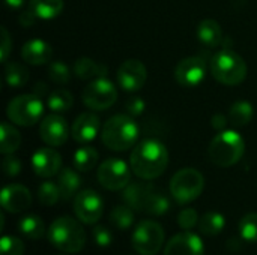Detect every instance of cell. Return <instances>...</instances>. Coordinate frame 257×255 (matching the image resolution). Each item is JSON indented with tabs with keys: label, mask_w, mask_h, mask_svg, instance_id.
Returning <instances> with one entry per match:
<instances>
[{
	"label": "cell",
	"mask_w": 257,
	"mask_h": 255,
	"mask_svg": "<svg viewBox=\"0 0 257 255\" xmlns=\"http://www.w3.org/2000/svg\"><path fill=\"white\" fill-rule=\"evenodd\" d=\"M169 164L167 147L158 140H145L139 143L130 156L133 173L143 180H154L160 177Z\"/></svg>",
	"instance_id": "cell-1"
},
{
	"label": "cell",
	"mask_w": 257,
	"mask_h": 255,
	"mask_svg": "<svg viewBox=\"0 0 257 255\" xmlns=\"http://www.w3.org/2000/svg\"><path fill=\"white\" fill-rule=\"evenodd\" d=\"M47 237L56 249L66 254L80 252L86 243V233L83 225L71 216H60L54 219L48 228Z\"/></svg>",
	"instance_id": "cell-2"
},
{
	"label": "cell",
	"mask_w": 257,
	"mask_h": 255,
	"mask_svg": "<svg viewBox=\"0 0 257 255\" xmlns=\"http://www.w3.org/2000/svg\"><path fill=\"white\" fill-rule=\"evenodd\" d=\"M139 138L137 123L125 114H116L110 117L101 132V140L104 146L114 152H123L131 149Z\"/></svg>",
	"instance_id": "cell-3"
},
{
	"label": "cell",
	"mask_w": 257,
	"mask_h": 255,
	"mask_svg": "<svg viewBox=\"0 0 257 255\" xmlns=\"http://www.w3.org/2000/svg\"><path fill=\"white\" fill-rule=\"evenodd\" d=\"M244 138L232 129L220 131L208 147V156L212 164L227 168L235 165L244 155Z\"/></svg>",
	"instance_id": "cell-4"
},
{
	"label": "cell",
	"mask_w": 257,
	"mask_h": 255,
	"mask_svg": "<svg viewBox=\"0 0 257 255\" xmlns=\"http://www.w3.org/2000/svg\"><path fill=\"white\" fill-rule=\"evenodd\" d=\"M211 74L221 84L236 86L245 80L247 65L244 59L233 50L223 48L217 51L211 60Z\"/></svg>",
	"instance_id": "cell-5"
},
{
	"label": "cell",
	"mask_w": 257,
	"mask_h": 255,
	"mask_svg": "<svg viewBox=\"0 0 257 255\" xmlns=\"http://www.w3.org/2000/svg\"><path fill=\"white\" fill-rule=\"evenodd\" d=\"M205 189V177L196 168H182L170 180V194L179 204H188L200 197Z\"/></svg>",
	"instance_id": "cell-6"
},
{
	"label": "cell",
	"mask_w": 257,
	"mask_h": 255,
	"mask_svg": "<svg viewBox=\"0 0 257 255\" xmlns=\"http://www.w3.org/2000/svg\"><path fill=\"white\" fill-rule=\"evenodd\" d=\"M44 113V104L38 95H20L14 98L6 108L8 119L18 126H32L39 122Z\"/></svg>",
	"instance_id": "cell-7"
},
{
	"label": "cell",
	"mask_w": 257,
	"mask_h": 255,
	"mask_svg": "<svg viewBox=\"0 0 257 255\" xmlns=\"http://www.w3.org/2000/svg\"><path fill=\"white\" fill-rule=\"evenodd\" d=\"M131 242L137 254H158L164 243V230L155 221H142L134 228Z\"/></svg>",
	"instance_id": "cell-8"
},
{
	"label": "cell",
	"mask_w": 257,
	"mask_h": 255,
	"mask_svg": "<svg viewBox=\"0 0 257 255\" xmlns=\"http://www.w3.org/2000/svg\"><path fill=\"white\" fill-rule=\"evenodd\" d=\"M81 98H83V104L87 108L104 111L111 105H114V102L117 101V89L111 81L99 77L90 81L84 87Z\"/></svg>",
	"instance_id": "cell-9"
},
{
	"label": "cell",
	"mask_w": 257,
	"mask_h": 255,
	"mask_svg": "<svg viewBox=\"0 0 257 255\" xmlns=\"http://www.w3.org/2000/svg\"><path fill=\"white\" fill-rule=\"evenodd\" d=\"M96 176L102 188L108 191H120L131 182V168L122 159L110 158L98 167Z\"/></svg>",
	"instance_id": "cell-10"
},
{
	"label": "cell",
	"mask_w": 257,
	"mask_h": 255,
	"mask_svg": "<svg viewBox=\"0 0 257 255\" xmlns=\"http://www.w3.org/2000/svg\"><path fill=\"white\" fill-rule=\"evenodd\" d=\"M74 212L80 222L96 224L104 213V201L92 189H83L74 197Z\"/></svg>",
	"instance_id": "cell-11"
},
{
	"label": "cell",
	"mask_w": 257,
	"mask_h": 255,
	"mask_svg": "<svg viewBox=\"0 0 257 255\" xmlns=\"http://www.w3.org/2000/svg\"><path fill=\"white\" fill-rule=\"evenodd\" d=\"M176 81L184 87H197L206 78V63L202 57L191 56L182 59L175 69Z\"/></svg>",
	"instance_id": "cell-12"
},
{
	"label": "cell",
	"mask_w": 257,
	"mask_h": 255,
	"mask_svg": "<svg viewBox=\"0 0 257 255\" xmlns=\"http://www.w3.org/2000/svg\"><path fill=\"white\" fill-rule=\"evenodd\" d=\"M146 78H148V69L137 59L125 60L117 69V83L126 92L140 90L145 86Z\"/></svg>",
	"instance_id": "cell-13"
},
{
	"label": "cell",
	"mask_w": 257,
	"mask_h": 255,
	"mask_svg": "<svg viewBox=\"0 0 257 255\" xmlns=\"http://www.w3.org/2000/svg\"><path fill=\"white\" fill-rule=\"evenodd\" d=\"M39 135L42 141L51 147H59L66 143L69 137V126L65 117L59 114H50L44 117L39 126Z\"/></svg>",
	"instance_id": "cell-14"
},
{
	"label": "cell",
	"mask_w": 257,
	"mask_h": 255,
	"mask_svg": "<svg viewBox=\"0 0 257 255\" xmlns=\"http://www.w3.org/2000/svg\"><path fill=\"white\" fill-rule=\"evenodd\" d=\"M2 207L9 213H21L32 206V194L24 185H6L0 194Z\"/></svg>",
	"instance_id": "cell-15"
},
{
	"label": "cell",
	"mask_w": 257,
	"mask_h": 255,
	"mask_svg": "<svg viewBox=\"0 0 257 255\" xmlns=\"http://www.w3.org/2000/svg\"><path fill=\"white\" fill-rule=\"evenodd\" d=\"M205 245L200 236L185 231L175 234L166 245L164 255H203Z\"/></svg>",
	"instance_id": "cell-16"
},
{
	"label": "cell",
	"mask_w": 257,
	"mask_h": 255,
	"mask_svg": "<svg viewBox=\"0 0 257 255\" xmlns=\"http://www.w3.org/2000/svg\"><path fill=\"white\" fill-rule=\"evenodd\" d=\"M60 167L62 156L50 147H42L32 156V168L39 177H53L60 173Z\"/></svg>",
	"instance_id": "cell-17"
},
{
	"label": "cell",
	"mask_w": 257,
	"mask_h": 255,
	"mask_svg": "<svg viewBox=\"0 0 257 255\" xmlns=\"http://www.w3.org/2000/svg\"><path fill=\"white\" fill-rule=\"evenodd\" d=\"M99 131V119L93 113H83L80 114L71 129L72 138L80 144H87L93 141Z\"/></svg>",
	"instance_id": "cell-18"
},
{
	"label": "cell",
	"mask_w": 257,
	"mask_h": 255,
	"mask_svg": "<svg viewBox=\"0 0 257 255\" xmlns=\"http://www.w3.org/2000/svg\"><path fill=\"white\" fill-rule=\"evenodd\" d=\"M53 54L51 45L44 39H30L21 48V57L29 65H45Z\"/></svg>",
	"instance_id": "cell-19"
},
{
	"label": "cell",
	"mask_w": 257,
	"mask_h": 255,
	"mask_svg": "<svg viewBox=\"0 0 257 255\" xmlns=\"http://www.w3.org/2000/svg\"><path fill=\"white\" fill-rule=\"evenodd\" d=\"M152 194H154V186L151 183L136 182V183H130L123 189L122 197H123V201L126 206H130L131 209H134L137 212H143L145 206Z\"/></svg>",
	"instance_id": "cell-20"
},
{
	"label": "cell",
	"mask_w": 257,
	"mask_h": 255,
	"mask_svg": "<svg viewBox=\"0 0 257 255\" xmlns=\"http://www.w3.org/2000/svg\"><path fill=\"white\" fill-rule=\"evenodd\" d=\"M57 185L62 194L63 200H71L72 197H75L80 192V186H81V179L78 176V173L72 168H63L59 173L57 177Z\"/></svg>",
	"instance_id": "cell-21"
},
{
	"label": "cell",
	"mask_w": 257,
	"mask_h": 255,
	"mask_svg": "<svg viewBox=\"0 0 257 255\" xmlns=\"http://www.w3.org/2000/svg\"><path fill=\"white\" fill-rule=\"evenodd\" d=\"M197 38L205 47L214 48V47L220 45L223 41L221 26L215 20H203L197 26Z\"/></svg>",
	"instance_id": "cell-22"
},
{
	"label": "cell",
	"mask_w": 257,
	"mask_h": 255,
	"mask_svg": "<svg viewBox=\"0 0 257 255\" xmlns=\"http://www.w3.org/2000/svg\"><path fill=\"white\" fill-rule=\"evenodd\" d=\"M107 68L102 63H98L89 57H80L74 63V74L80 80H90V78H99L105 75Z\"/></svg>",
	"instance_id": "cell-23"
},
{
	"label": "cell",
	"mask_w": 257,
	"mask_h": 255,
	"mask_svg": "<svg viewBox=\"0 0 257 255\" xmlns=\"http://www.w3.org/2000/svg\"><path fill=\"white\" fill-rule=\"evenodd\" d=\"M29 9L41 20H53L63 11V0H30Z\"/></svg>",
	"instance_id": "cell-24"
},
{
	"label": "cell",
	"mask_w": 257,
	"mask_h": 255,
	"mask_svg": "<svg viewBox=\"0 0 257 255\" xmlns=\"http://www.w3.org/2000/svg\"><path fill=\"white\" fill-rule=\"evenodd\" d=\"M20 233L30 240H39L45 234V224L38 215H26L18 224Z\"/></svg>",
	"instance_id": "cell-25"
},
{
	"label": "cell",
	"mask_w": 257,
	"mask_h": 255,
	"mask_svg": "<svg viewBox=\"0 0 257 255\" xmlns=\"http://www.w3.org/2000/svg\"><path fill=\"white\" fill-rule=\"evenodd\" d=\"M21 144V134L8 122L0 125V152L3 155H11L18 150Z\"/></svg>",
	"instance_id": "cell-26"
},
{
	"label": "cell",
	"mask_w": 257,
	"mask_h": 255,
	"mask_svg": "<svg viewBox=\"0 0 257 255\" xmlns=\"http://www.w3.org/2000/svg\"><path fill=\"white\" fill-rule=\"evenodd\" d=\"M224 225H226L224 216L220 212H214V210L205 213L199 221V230L206 237L218 236L223 231Z\"/></svg>",
	"instance_id": "cell-27"
},
{
	"label": "cell",
	"mask_w": 257,
	"mask_h": 255,
	"mask_svg": "<svg viewBox=\"0 0 257 255\" xmlns=\"http://www.w3.org/2000/svg\"><path fill=\"white\" fill-rule=\"evenodd\" d=\"M253 114H254V111H253V105L250 102L236 101L229 110V123L236 128L245 126L251 122Z\"/></svg>",
	"instance_id": "cell-28"
},
{
	"label": "cell",
	"mask_w": 257,
	"mask_h": 255,
	"mask_svg": "<svg viewBox=\"0 0 257 255\" xmlns=\"http://www.w3.org/2000/svg\"><path fill=\"white\" fill-rule=\"evenodd\" d=\"M5 80L8 86L14 89L23 87L29 81V71L24 65L18 62H9L5 66Z\"/></svg>",
	"instance_id": "cell-29"
},
{
	"label": "cell",
	"mask_w": 257,
	"mask_h": 255,
	"mask_svg": "<svg viewBox=\"0 0 257 255\" xmlns=\"http://www.w3.org/2000/svg\"><path fill=\"white\" fill-rule=\"evenodd\" d=\"M98 162V152L92 146H83L74 153V168L78 171H90Z\"/></svg>",
	"instance_id": "cell-30"
},
{
	"label": "cell",
	"mask_w": 257,
	"mask_h": 255,
	"mask_svg": "<svg viewBox=\"0 0 257 255\" xmlns=\"http://www.w3.org/2000/svg\"><path fill=\"white\" fill-rule=\"evenodd\" d=\"M48 108L54 113H66L74 104L72 95L66 89H56L48 95Z\"/></svg>",
	"instance_id": "cell-31"
},
{
	"label": "cell",
	"mask_w": 257,
	"mask_h": 255,
	"mask_svg": "<svg viewBox=\"0 0 257 255\" xmlns=\"http://www.w3.org/2000/svg\"><path fill=\"white\" fill-rule=\"evenodd\" d=\"M134 209L130 206H116L110 212V222L119 230H128L134 224Z\"/></svg>",
	"instance_id": "cell-32"
},
{
	"label": "cell",
	"mask_w": 257,
	"mask_h": 255,
	"mask_svg": "<svg viewBox=\"0 0 257 255\" xmlns=\"http://www.w3.org/2000/svg\"><path fill=\"white\" fill-rule=\"evenodd\" d=\"M170 209V201L169 198L161 194V192H155L149 197L146 206H145V213L151 215V216H163L166 215V212Z\"/></svg>",
	"instance_id": "cell-33"
},
{
	"label": "cell",
	"mask_w": 257,
	"mask_h": 255,
	"mask_svg": "<svg viewBox=\"0 0 257 255\" xmlns=\"http://www.w3.org/2000/svg\"><path fill=\"white\" fill-rule=\"evenodd\" d=\"M62 198L59 185L54 182H44L38 189V200L42 206H54Z\"/></svg>",
	"instance_id": "cell-34"
},
{
	"label": "cell",
	"mask_w": 257,
	"mask_h": 255,
	"mask_svg": "<svg viewBox=\"0 0 257 255\" xmlns=\"http://www.w3.org/2000/svg\"><path fill=\"white\" fill-rule=\"evenodd\" d=\"M47 74L54 84H66L71 80V69L62 60L51 62L47 68Z\"/></svg>",
	"instance_id": "cell-35"
},
{
	"label": "cell",
	"mask_w": 257,
	"mask_h": 255,
	"mask_svg": "<svg viewBox=\"0 0 257 255\" xmlns=\"http://www.w3.org/2000/svg\"><path fill=\"white\" fill-rule=\"evenodd\" d=\"M239 236L247 242H257V213H247L238 225Z\"/></svg>",
	"instance_id": "cell-36"
},
{
	"label": "cell",
	"mask_w": 257,
	"mask_h": 255,
	"mask_svg": "<svg viewBox=\"0 0 257 255\" xmlns=\"http://www.w3.org/2000/svg\"><path fill=\"white\" fill-rule=\"evenodd\" d=\"M2 255H24V243L14 236H3L0 240Z\"/></svg>",
	"instance_id": "cell-37"
},
{
	"label": "cell",
	"mask_w": 257,
	"mask_h": 255,
	"mask_svg": "<svg viewBox=\"0 0 257 255\" xmlns=\"http://www.w3.org/2000/svg\"><path fill=\"white\" fill-rule=\"evenodd\" d=\"M199 215L194 209H184L179 215H178V225L181 228H184L185 231H190L191 228H194L196 225H199Z\"/></svg>",
	"instance_id": "cell-38"
},
{
	"label": "cell",
	"mask_w": 257,
	"mask_h": 255,
	"mask_svg": "<svg viewBox=\"0 0 257 255\" xmlns=\"http://www.w3.org/2000/svg\"><path fill=\"white\" fill-rule=\"evenodd\" d=\"M92 236H93V242L99 246V248H108L113 242V234L111 231L104 227V225H96L92 230Z\"/></svg>",
	"instance_id": "cell-39"
},
{
	"label": "cell",
	"mask_w": 257,
	"mask_h": 255,
	"mask_svg": "<svg viewBox=\"0 0 257 255\" xmlns=\"http://www.w3.org/2000/svg\"><path fill=\"white\" fill-rule=\"evenodd\" d=\"M2 168H3V173L6 177H15L21 171V162L18 158L12 156V153L5 155L3 162H2Z\"/></svg>",
	"instance_id": "cell-40"
},
{
	"label": "cell",
	"mask_w": 257,
	"mask_h": 255,
	"mask_svg": "<svg viewBox=\"0 0 257 255\" xmlns=\"http://www.w3.org/2000/svg\"><path fill=\"white\" fill-rule=\"evenodd\" d=\"M145 101L140 98V96H134V98H130L125 104V108L126 111L131 114V116H140L143 111H145Z\"/></svg>",
	"instance_id": "cell-41"
},
{
	"label": "cell",
	"mask_w": 257,
	"mask_h": 255,
	"mask_svg": "<svg viewBox=\"0 0 257 255\" xmlns=\"http://www.w3.org/2000/svg\"><path fill=\"white\" fill-rule=\"evenodd\" d=\"M12 50V42H11V36L8 33V30L5 27H2V62L8 60V56Z\"/></svg>",
	"instance_id": "cell-42"
},
{
	"label": "cell",
	"mask_w": 257,
	"mask_h": 255,
	"mask_svg": "<svg viewBox=\"0 0 257 255\" xmlns=\"http://www.w3.org/2000/svg\"><path fill=\"white\" fill-rule=\"evenodd\" d=\"M35 20H36V15H35L30 9L21 12L20 17H18V21H20V24H21L23 27H30V26L35 23Z\"/></svg>",
	"instance_id": "cell-43"
},
{
	"label": "cell",
	"mask_w": 257,
	"mask_h": 255,
	"mask_svg": "<svg viewBox=\"0 0 257 255\" xmlns=\"http://www.w3.org/2000/svg\"><path fill=\"white\" fill-rule=\"evenodd\" d=\"M227 117L226 116H223L221 113H218V114H215L214 117H212V126L215 128V129H218V131H224V128H226V125H227Z\"/></svg>",
	"instance_id": "cell-44"
},
{
	"label": "cell",
	"mask_w": 257,
	"mask_h": 255,
	"mask_svg": "<svg viewBox=\"0 0 257 255\" xmlns=\"http://www.w3.org/2000/svg\"><path fill=\"white\" fill-rule=\"evenodd\" d=\"M33 92H35V95H38V96L41 98V96L47 95V87H45V84L41 81V83L35 84V87H33Z\"/></svg>",
	"instance_id": "cell-45"
},
{
	"label": "cell",
	"mask_w": 257,
	"mask_h": 255,
	"mask_svg": "<svg viewBox=\"0 0 257 255\" xmlns=\"http://www.w3.org/2000/svg\"><path fill=\"white\" fill-rule=\"evenodd\" d=\"M24 2L26 0H5L6 6L11 8V9H20V8H23L24 6Z\"/></svg>",
	"instance_id": "cell-46"
},
{
	"label": "cell",
	"mask_w": 257,
	"mask_h": 255,
	"mask_svg": "<svg viewBox=\"0 0 257 255\" xmlns=\"http://www.w3.org/2000/svg\"><path fill=\"white\" fill-rule=\"evenodd\" d=\"M3 227H5V216H3V213L0 215V230H3Z\"/></svg>",
	"instance_id": "cell-47"
}]
</instances>
